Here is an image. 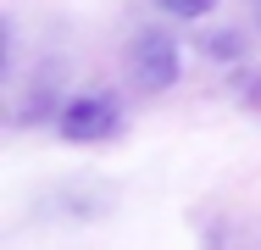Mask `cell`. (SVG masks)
I'll return each instance as SVG.
<instances>
[{"mask_svg":"<svg viewBox=\"0 0 261 250\" xmlns=\"http://www.w3.org/2000/svg\"><path fill=\"white\" fill-rule=\"evenodd\" d=\"M122 67H128V84H134L139 95H161V89H172V84H178V72H184L172 34H161V28L134 34V45L122 50Z\"/></svg>","mask_w":261,"mask_h":250,"instance_id":"obj_1","label":"cell"},{"mask_svg":"<svg viewBox=\"0 0 261 250\" xmlns=\"http://www.w3.org/2000/svg\"><path fill=\"white\" fill-rule=\"evenodd\" d=\"M56 128L72 145H100L111 134H122V100L111 95V89H78V95L61 106Z\"/></svg>","mask_w":261,"mask_h":250,"instance_id":"obj_2","label":"cell"},{"mask_svg":"<svg viewBox=\"0 0 261 250\" xmlns=\"http://www.w3.org/2000/svg\"><path fill=\"white\" fill-rule=\"evenodd\" d=\"M156 11L178 17V22H200V17H211V11H217V0H156Z\"/></svg>","mask_w":261,"mask_h":250,"instance_id":"obj_3","label":"cell"},{"mask_svg":"<svg viewBox=\"0 0 261 250\" xmlns=\"http://www.w3.org/2000/svg\"><path fill=\"white\" fill-rule=\"evenodd\" d=\"M256 28H261V0H256Z\"/></svg>","mask_w":261,"mask_h":250,"instance_id":"obj_4","label":"cell"}]
</instances>
